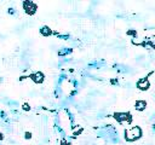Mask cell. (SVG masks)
I'll list each match as a JSON object with an SVG mask.
<instances>
[{
    "mask_svg": "<svg viewBox=\"0 0 155 145\" xmlns=\"http://www.w3.org/2000/svg\"><path fill=\"white\" fill-rule=\"evenodd\" d=\"M147 102L145 100H142V99H139V100H137L136 102V104H134V106H136V109L138 110V111H143L145 108H147Z\"/></svg>",
    "mask_w": 155,
    "mask_h": 145,
    "instance_id": "5",
    "label": "cell"
},
{
    "mask_svg": "<svg viewBox=\"0 0 155 145\" xmlns=\"http://www.w3.org/2000/svg\"><path fill=\"white\" fill-rule=\"evenodd\" d=\"M41 33H42L44 35H50V34H51V31L48 30V28H47V27H44V28L41 29Z\"/></svg>",
    "mask_w": 155,
    "mask_h": 145,
    "instance_id": "6",
    "label": "cell"
},
{
    "mask_svg": "<svg viewBox=\"0 0 155 145\" xmlns=\"http://www.w3.org/2000/svg\"><path fill=\"white\" fill-rule=\"evenodd\" d=\"M23 109H24V110H29V105H28V104H24V105H23Z\"/></svg>",
    "mask_w": 155,
    "mask_h": 145,
    "instance_id": "7",
    "label": "cell"
},
{
    "mask_svg": "<svg viewBox=\"0 0 155 145\" xmlns=\"http://www.w3.org/2000/svg\"><path fill=\"white\" fill-rule=\"evenodd\" d=\"M30 137H31V134H30V133H25V138H27V139H29Z\"/></svg>",
    "mask_w": 155,
    "mask_h": 145,
    "instance_id": "8",
    "label": "cell"
},
{
    "mask_svg": "<svg viewBox=\"0 0 155 145\" xmlns=\"http://www.w3.org/2000/svg\"><path fill=\"white\" fill-rule=\"evenodd\" d=\"M23 7H24V11L28 13V14H34L35 11H36V5L31 1H24L23 2Z\"/></svg>",
    "mask_w": 155,
    "mask_h": 145,
    "instance_id": "2",
    "label": "cell"
},
{
    "mask_svg": "<svg viewBox=\"0 0 155 145\" xmlns=\"http://www.w3.org/2000/svg\"><path fill=\"white\" fill-rule=\"evenodd\" d=\"M142 128L138 126H134L132 128H128L125 130V138L127 141H136L142 137Z\"/></svg>",
    "mask_w": 155,
    "mask_h": 145,
    "instance_id": "1",
    "label": "cell"
},
{
    "mask_svg": "<svg viewBox=\"0 0 155 145\" xmlns=\"http://www.w3.org/2000/svg\"><path fill=\"white\" fill-rule=\"evenodd\" d=\"M137 87H138L139 89H142V91H147V89L150 87V83H149L148 77H143V79H140V80L137 82Z\"/></svg>",
    "mask_w": 155,
    "mask_h": 145,
    "instance_id": "3",
    "label": "cell"
},
{
    "mask_svg": "<svg viewBox=\"0 0 155 145\" xmlns=\"http://www.w3.org/2000/svg\"><path fill=\"white\" fill-rule=\"evenodd\" d=\"M30 79H31L34 82H36V83H41V82L44 81V79H45V75H44L42 72L38 71V72H35V74L30 75Z\"/></svg>",
    "mask_w": 155,
    "mask_h": 145,
    "instance_id": "4",
    "label": "cell"
}]
</instances>
